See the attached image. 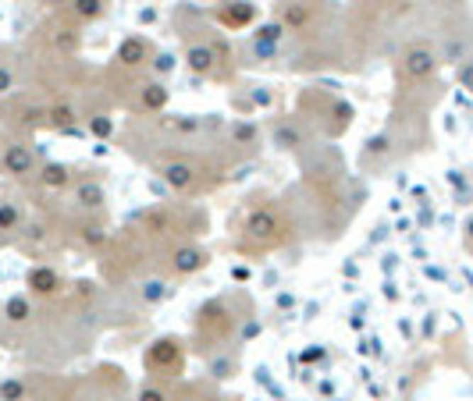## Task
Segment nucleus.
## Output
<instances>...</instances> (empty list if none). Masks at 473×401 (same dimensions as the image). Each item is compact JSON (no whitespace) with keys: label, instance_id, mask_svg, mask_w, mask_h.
<instances>
[{"label":"nucleus","instance_id":"nucleus-14","mask_svg":"<svg viewBox=\"0 0 473 401\" xmlns=\"http://www.w3.org/2000/svg\"><path fill=\"white\" fill-rule=\"evenodd\" d=\"M466 238H469V245H473V220L466 224Z\"/></svg>","mask_w":473,"mask_h":401},{"label":"nucleus","instance_id":"nucleus-1","mask_svg":"<svg viewBox=\"0 0 473 401\" xmlns=\"http://www.w3.org/2000/svg\"><path fill=\"white\" fill-rule=\"evenodd\" d=\"M434 72H438V54H434V50L413 47V50L406 54V75H409V79H427V75H434Z\"/></svg>","mask_w":473,"mask_h":401},{"label":"nucleus","instance_id":"nucleus-13","mask_svg":"<svg viewBox=\"0 0 473 401\" xmlns=\"http://www.w3.org/2000/svg\"><path fill=\"white\" fill-rule=\"evenodd\" d=\"M143 401H160V390H146V394H143Z\"/></svg>","mask_w":473,"mask_h":401},{"label":"nucleus","instance_id":"nucleus-9","mask_svg":"<svg viewBox=\"0 0 473 401\" xmlns=\"http://www.w3.org/2000/svg\"><path fill=\"white\" fill-rule=\"evenodd\" d=\"M164 96H167V93H164V86H150L146 103H150V107H160V103H164Z\"/></svg>","mask_w":473,"mask_h":401},{"label":"nucleus","instance_id":"nucleus-5","mask_svg":"<svg viewBox=\"0 0 473 401\" xmlns=\"http://www.w3.org/2000/svg\"><path fill=\"white\" fill-rule=\"evenodd\" d=\"M459 86L473 93V54H469V57H466V61L459 64Z\"/></svg>","mask_w":473,"mask_h":401},{"label":"nucleus","instance_id":"nucleus-4","mask_svg":"<svg viewBox=\"0 0 473 401\" xmlns=\"http://www.w3.org/2000/svg\"><path fill=\"white\" fill-rule=\"evenodd\" d=\"M54 284H57L54 270H36V273H33V288H36V291H50Z\"/></svg>","mask_w":473,"mask_h":401},{"label":"nucleus","instance_id":"nucleus-7","mask_svg":"<svg viewBox=\"0 0 473 401\" xmlns=\"http://www.w3.org/2000/svg\"><path fill=\"white\" fill-rule=\"evenodd\" d=\"M189 64H192L196 72H206V68H210V54H206V50H192V54H189Z\"/></svg>","mask_w":473,"mask_h":401},{"label":"nucleus","instance_id":"nucleus-6","mask_svg":"<svg viewBox=\"0 0 473 401\" xmlns=\"http://www.w3.org/2000/svg\"><path fill=\"white\" fill-rule=\"evenodd\" d=\"M100 4H104V0H79V15H86V18H96V15L104 11Z\"/></svg>","mask_w":473,"mask_h":401},{"label":"nucleus","instance_id":"nucleus-8","mask_svg":"<svg viewBox=\"0 0 473 401\" xmlns=\"http://www.w3.org/2000/svg\"><path fill=\"white\" fill-rule=\"evenodd\" d=\"M43 181H47V185H65V181H68V171H65L61 164H57V167H47V178H43Z\"/></svg>","mask_w":473,"mask_h":401},{"label":"nucleus","instance_id":"nucleus-2","mask_svg":"<svg viewBox=\"0 0 473 401\" xmlns=\"http://www.w3.org/2000/svg\"><path fill=\"white\" fill-rule=\"evenodd\" d=\"M4 167H8L11 174H29V167H33V157H29V149H26V146H11V149H8V160H4Z\"/></svg>","mask_w":473,"mask_h":401},{"label":"nucleus","instance_id":"nucleus-3","mask_svg":"<svg viewBox=\"0 0 473 401\" xmlns=\"http://www.w3.org/2000/svg\"><path fill=\"white\" fill-rule=\"evenodd\" d=\"M146 50H150V47H146L143 40H135V36H132V40H125V43H121V50H118V61H125V64H143Z\"/></svg>","mask_w":473,"mask_h":401},{"label":"nucleus","instance_id":"nucleus-10","mask_svg":"<svg viewBox=\"0 0 473 401\" xmlns=\"http://www.w3.org/2000/svg\"><path fill=\"white\" fill-rule=\"evenodd\" d=\"M192 266H199V252H182L178 256V270H192Z\"/></svg>","mask_w":473,"mask_h":401},{"label":"nucleus","instance_id":"nucleus-12","mask_svg":"<svg viewBox=\"0 0 473 401\" xmlns=\"http://www.w3.org/2000/svg\"><path fill=\"white\" fill-rule=\"evenodd\" d=\"M157 72H171V57H157Z\"/></svg>","mask_w":473,"mask_h":401},{"label":"nucleus","instance_id":"nucleus-11","mask_svg":"<svg viewBox=\"0 0 473 401\" xmlns=\"http://www.w3.org/2000/svg\"><path fill=\"white\" fill-rule=\"evenodd\" d=\"M167 178H171V185H185V181H189V171H185V167H171Z\"/></svg>","mask_w":473,"mask_h":401},{"label":"nucleus","instance_id":"nucleus-15","mask_svg":"<svg viewBox=\"0 0 473 401\" xmlns=\"http://www.w3.org/2000/svg\"><path fill=\"white\" fill-rule=\"evenodd\" d=\"M8 86V72H0V89H4Z\"/></svg>","mask_w":473,"mask_h":401}]
</instances>
